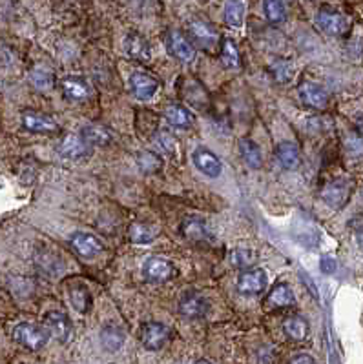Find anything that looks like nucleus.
<instances>
[{"instance_id": "393cba45", "label": "nucleus", "mask_w": 363, "mask_h": 364, "mask_svg": "<svg viewBox=\"0 0 363 364\" xmlns=\"http://www.w3.org/2000/svg\"><path fill=\"white\" fill-rule=\"evenodd\" d=\"M68 295H70V303L79 314H86L92 308V295L88 292L86 286L77 284V286H72L68 290Z\"/></svg>"}, {"instance_id": "aec40b11", "label": "nucleus", "mask_w": 363, "mask_h": 364, "mask_svg": "<svg viewBox=\"0 0 363 364\" xmlns=\"http://www.w3.org/2000/svg\"><path fill=\"white\" fill-rule=\"evenodd\" d=\"M62 91L64 97L70 101H86L92 95V86L84 79L79 77H68L62 81Z\"/></svg>"}, {"instance_id": "7c9ffc66", "label": "nucleus", "mask_w": 363, "mask_h": 364, "mask_svg": "<svg viewBox=\"0 0 363 364\" xmlns=\"http://www.w3.org/2000/svg\"><path fill=\"white\" fill-rule=\"evenodd\" d=\"M30 81L39 91H48L55 86V77H53L52 71L42 70V68H35L31 71Z\"/></svg>"}, {"instance_id": "9b49d317", "label": "nucleus", "mask_w": 363, "mask_h": 364, "mask_svg": "<svg viewBox=\"0 0 363 364\" xmlns=\"http://www.w3.org/2000/svg\"><path fill=\"white\" fill-rule=\"evenodd\" d=\"M46 326L50 335H53L59 343L64 344L72 339V323H70L68 315H64L62 312H50L46 315Z\"/></svg>"}, {"instance_id": "2f4dec72", "label": "nucleus", "mask_w": 363, "mask_h": 364, "mask_svg": "<svg viewBox=\"0 0 363 364\" xmlns=\"http://www.w3.org/2000/svg\"><path fill=\"white\" fill-rule=\"evenodd\" d=\"M257 261V252L252 248H237L230 253V263L235 268H248Z\"/></svg>"}, {"instance_id": "412c9836", "label": "nucleus", "mask_w": 363, "mask_h": 364, "mask_svg": "<svg viewBox=\"0 0 363 364\" xmlns=\"http://www.w3.org/2000/svg\"><path fill=\"white\" fill-rule=\"evenodd\" d=\"M124 341H126V334H124L123 328H119L115 324H108L101 330V344H103V348L106 352H119V350L123 348Z\"/></svg>"}, {"instance_id": "dca6fc26", "label": "nucleus", "mask_w": 363, "mask_h": 364, "mask_svg": "<svg viewBox=\"0 0 363 364\" xmlns=\"http://www.w3.org/2000/svg\"><path fill=\"white\" fill-rule=\"evenodd\" d=\"M72 246L73 250L84 259L95 257L97 253L103 252V244L97 237H93L90 233H75L72 237Z\"/></svg>"}, {"instance_id": "79ce46f5", "label": "nucleus", "mask_w": 363, "mask_h": 364, "mask_svg": "<svg viewBox=\"0 0 363 364\" xmlns=\"http://www.w3.org/2000/svg\"><path fill=\"white\" fill-rule=\"evenodd\" d=\"M195 364H210V363H206V361H199V363H195Z\"/></svg>"}, {"instance_id": "6e6552de", "label": "nucleus", "mask_w": 363, "mask_h": 364, "mask_svg": "<svg viewBox=\"0 0 363 364\" xmlns=\"http://www.w3.org/2000/svg\"><path fill=\"white\" fill-rule=\"evenodd\" d=\"M192 159H194L195 168H197L201 173H205L206 177L215 179L219 177L221 172H223V164H221V161L217 159V155L210 152V150H206V148H195Z\"/></svg>"}, {"instance_id": "f03ea898", "label": "nucleus", "mask_w": 363, "mask_h": 364, "mask_svg": "<svg viewBox=\"0 0 363 364\" xmlns=\"http://www.w3.org/2000/svg\"><path fill=\"white\" fill-rule=\"evenodd\" d=\"M351 182L345 181V179H336V181L328 182L327 186L322 190V199L323 203L327 206L334 208V210H340L347 204L349 197H351Z\"/></svg>"}, {"instance_id": "ea45409f", "label": "nucleus", "mask_w": 363, "mask_h": 364, "mask_svg": "<svg viewBox=\"0 0 363 364\" xmlns=\"http://www.w3.org/2000/svg\"><path fill=\"white\" fill-rule=\"evenodd\" d=\"M356 241H358V244L363 248V224H360V226L356 228Z\"/></svg>"}, {"instance_id": "6ab92c4d", "label": "nucleus", "mask_w": 363, "mask_h": 364, "mask_svg": "<svg viewBox=\"0 0 363 364\" xmlns=\"http://www.w3.org/2000/svg\"><path fill=\"white\" fill-rule=\"evenodd\" d=\"M296 303V297L292 294V290L286 284H277L272 288V292L268 294L265 301L266 310H283L288 308L292 304Z\"/></svg>"}, {"instance_id": "e433bc0d", "label": "nucleus", "mask_w": 363, "mask_h": 364, "mask_svg": "<svg viewBox=\"0 0 363 364\" xmlns=\"http://www.w3.org/2000/svg\"><path fill=\"white\" fill-rule=\"evenodd\" d=\"M155 142H157L159 150L166 155H174L175 150H177V141L170 133H159Z\"/></svg>"}, {"instance_id": "72a5a7b5", "label": "nucleus", "mask_w": 363, "mask_h": 364, "mask_svg": "<svg viewBox=\"0 0 363 364\" xmlns=\"http://www.w3.org/2000/svg\"><path fill=\"white\" fill-rule=\"evenodd\" d=\"M263 10H265V15L268 19V22H283L286 19V8L283 2H265L263 4Z\"/></svg>"}, {"instance_id": "7ed1b4c3", "label": "nucleus", "mask_w": 363, "mask_h": 364, "mask_svg": "<svg viewBox=\"0 0 363 364\" xmlns=\"http://www.w3.org/2000/svg\"><path fill=\"white\" fill-rule=\"evenodd\" d=\"M139 339L143 343V346L146 350L157 352L168 343L170 339V330L161 323H146L141 326V334Z\"/></svg>"}, {"instance_id": "58836bf2", "label": "nucleus", "mask_w": 363, "mask_h": 364, "mask_svg": "<svg viewBox=\"0 0 363 364\" xmlns=\"http://www.w3.org/2000/svg\"><path fill=\"white\" fill-rule=\"evenodd\" d=\"M288 364H314V359H312L311 355H307V354H297L292 357Z\"/></svg>"}, {"instance_id": "2eb2a0df", "label": "nucleus", "mask_w": 363, "mask_h": 364, "mask_svg": "<svg viewBox=\"0 0 363 364\" xmlns=\"http://www.w3.org/2000/svg\"><path fill=\"white\" fill-rule=\"evenodd\" d=\"M183 235L192 243H212L214 241V233L206 226L205 221L201 219H188L183 223Z\"/></svg>"}, {"instance_id": "a878e982", "label": "nucleus", "mask_w": 363, "mask_h": 364, "mask_svg": "<svg viewBox=\"0 0 363 364\" xmlns=\"http://www.w3.org/2000/svg\"><path fill=\"white\" fill-rule=\"evenodd\" d=\"M239 150H241V157L246 162V166L252 168V170H257L263 164V159H261V150L256 142L251 141V139H243L239 142Z\"/></svg>"}, {"instance_id": "20e7f679", "label": "nucleus", "mask_w": 363, "mask_h": 364, "mask_svg": "<svg viewBox=\"0 0 363 364\" xmlns=\"http://www.w3.org/2000/svg\"><path fill=\"white\" fill-rule=\"evenodd\" d=\"M316 26L327 35H343L349 30V21L336 11L320 10L316 13Z\"/></svg>"}, {"instance_id": "f8f14e48", "label": "nucleus", "mask_w": 363, "mask_h": 364, "mask_svg": "<svg viewBox=\"0 0 363 364\" xmlns=\"http://www.w3.org/2000/svg\"><path fill=\"white\" fill-rule=\"evenodd\" d=\"M143 273L150 283H164V281H168L172 277L174 268H172V264L166 259L150 257L143 264Z\"/></svg>"}, {"instance_id": "a211bd4d", "label": "nucleus", "mask_w": 363, "mask_h": 364, "mask_svg": "<svg viewBox=\"0 0 363 364\" xmlns=\"http://www.w3.org/2000/svg\"><path fill=\"white\" fill-rule=\"evenodd\" d=\"M183 97L186 99V102H188L190 106L197 108V110H206V106L210 104L208 91L201 86L199 82L190 81V79L184 81Z\"/></svg>"}, {"instance_id": "4c0bfd02", "label": "nucleus", "mask_w": 363, "mask_h": 364, "mask_svg": "<svg viewBox=\"0 0 363 364\" xmlns=\"http://www.w3.org/2000/svg\"><path fill=\"white\" fill-rule=\"evenodd\" d=\"M320 268H322L323 273H327V275H331V273L336 272V261H334L333 257H328V255H325V257H322Z\"/></svg>"}, {"instance_id": "c756f323", "label": "nucleus", "mask_w": 363, "mask_h": 364, "mask_svg": "<svg viewBox=\"0 0 363 364\" xmlns=\"http://www.w3.org/2000/svg\"><path fill=\"white\" fill-rule=\"evenodd\" d=\"M166 121L175 128H190L192 126V115H190L183 106H170L166 112H164Z\"/></svg>"}, {"instance_id": "473e14b6", "label": "nucleus", "mask_w": 363, "mask_h": 364, "mask_svg": "<svg viewBox=\"0 0 363 364\" xmlns=\"http://www.w3.org/2000/svg\"><path fill=\"white\" fill-rule=\"evenodd\" d=\"M221 61L225 64L226 68H239V51L235 48L234 41L226 39L221 44Z\"/></svg>"}, {"instance_id": "0eeeda50", "label": "nucleus", "mask_w": 363, "mask_h": 364, "mask_svg": "<svg viewBox=\"0 0 363 364\" xmlns=\"http://www.w3.org/2000/svg\"><path fill=\"white\" fill-rule=\"evenodd\" d=\"M130 88H132V93L137 97L139 101H150L159 91V82L155 81L154 77L148 75V73L135 71L130 77Z\"/></svg>"}, {"instance_id": "4468645a", "label": "nucleus", "mask_w": 363, "mask_h": 364, "mask_svg": "<svg viewBox=\"0 0 363 364\" xmlns=\"http://www.w3.org/2000/svg\"><path fill=\"white\" fill-rule=\"evenodd\" d=\"M300 97L307 106L314 110H323L328 104V93L314 82H303L300 86Z\"/></svg>"}, {"instance_id": "39448f33", "label": "nucleus", "mask_w": 363, "mask_h": 364, "mask_svg": "<svg viewBox=\"0 0 363 364\" xmlns=\"http://www.w3.org/2000/svg\"><path fill=\"white\" fill-rule=\"evenodd\" d=\"M266 273L263 270H246L237 277V290L243 295H259L266 288Z\"/></svg>"}, {"instance_id": "4be33fe9", "label": "nucleus", "mask_w": 363, "mask_h": 364, "mask_svg": "<svg viewBox=\"0 0 363 364\" xmlns=\"http://www.w3.org/2000/svg\"><path fill=\"white\" fill-rule=\"evenodd\" d=\"M188 31L195 41L199 42L201 46H206V48H208V46H214L215 42H217V39H219L214 26H210L208 22L205 21H192L188 24Z\"/></svg>"}, {"instance_id": "f257e3e1", "label": "nucleus", "mask_w": 363, "mask_h": 364, "mask_svg": "<svg viewBox=\"0 0 363 364\" xmlns=\"http://www.w3.org/2000/svg\"><path fill=\"white\" fill-rule=\"evenodd\" d=\"M13 339L24 346V348L37 352V350L44 348L50 341V332L44 326L33 323H21L17 324L13 330Z\"/></svg>"}, {"instance_id": "423d86ee", "label": "nucleus", "mask_w": 363, "mask_h": 364, "mask_svg": "<svg viewBox=\"0 0 363 364\" xmlns=\"http://www.w3.org/2000/svg\"><path fill=\"white\" fill-rule=\"evenodd\" d=\"M166 48L172 55L181 62H192L195 57L194 46L190 44L188 39L177 30H172L166 37Z\"/></svg>"}, {"instance_id": "9d476101", "label": "nucleus", "mask_w": 363, "mask_h": 364, "mask_svg": "<svg viewBox=\"0 0 363 364\" xmlns=\"http://www.w3.org/2000/svg\"><path fill=\"white\" fill-rule=\"evenodd\" d=\"M59 153L66 159H82L90 153V144L84 141L81 133H68L62 136L59 144Z\"/></svg>"}, {"instance_id": "b1692460", "label": "nucleus", "mask_w": 363, "mask_h": 364, "mask_svg": "<svg viewBox=\"0 0 363 364\" xmlns=\"http://www.w3.org/2000/svg\"><path fill=\"white\" fill-rule=\"evenodd\" d=\"M276 157L285 170H296L300 166V150L292 142H282L277 146Z\"/></svg>"}, {"instance_id": "c9c22d12", "label": "nucleus", "mask_w": 363, "mask_h": 364, "mask_svg": "<svg viewBox=\"0 0 363 364\" xmlns=\"http://www.w3.org/2000/svg\"><path fill=\"white\" fill-rule=\"evenodd\" d=\"M139 166L143 168L146 173H154L161 168V159L152 152H143L139 155Z\"/></svg>"}, {"instance_id": "bb28decb", "label": "nucleus", "mask_w": 363, "mask_h": 364, "mask_svg": "<svg viewBox=\"0 0 363 364\" xmlns=\"http://www.w3.org/2000/svg\"><path fill=\"white\" fill-rule=\"evenodd\" d=\"M283 330L292 341H303L308 335V323L300 315H294L283 323Z\"/></svg>"}, {"instance_id": "ddd939ff", "label": "nucleus", "mask_w": 363, "mask_h": 364, "mask_svg": "<svg viewBox=\"0 0 363 364\" xmlns=\"http://www.w3.org/2000/svg\"><path fill=\"white\" fill-rule=\"evenodd\" d=\"M181 315L188 318H199L208 312V301L203 295L190 292V294L183 295L179 303Z\"/></svg>"}, {"instance_id": "f704fd0d", "label": "nucleus", "mask_w": 363, "mask_h": 364, "mask_svg": "<svg viewBox=\"0 0 363 364\" xmlns=\"http://www.w3.org/2000/svg\"><path fill=\"white\" fill-rule=\"evenodd\" d=\"M271 70H272V75H274V79H276L277 82H282V84H285V82L291 81L292 75H294V71H292V64L288 61H283V59H279V61L274 62Z\"/></svg>"}, {"instance_id": "c85d7f7f", "label": "nucleus", "mask_w": 363, "mask_h": 364, "mask_svg": "<svg viewBox=\"0 0 363 364\" xmlns=\"http://www.w3.org/2000/svg\"><path fill=\"white\" fill-rule=\"evenodd\" d=\"M157 237V230L150 224H133L130 228V239L135 244H148Z\"/></svg>"}, {"instance_id": "37998d69", "label": "nucleus", "mask_w": 363, "mask_h": 364, "mask_svg": "<svg viewBox=\"0 0 363 364\" xmlns=\"http://www.w3.org/2000/svg\"><path fill=\"white\" fill-rule=\"evenodd\" d=\"M362 192H363V190H362Z\"/></svg>"}, {"instance_id": "cd10ccee", "label": "nucleus", "mask_w": 363, "mask_h": 364, "mask_svg": "<svg viewBox=\"0 0 363 364\" xmlns=\"http://www.w3.org/2000/svg\"><path fill=\"white\" fill-rule=\"evenodd\" d=\"M246 6L243 2H226L225 6V21L232 28H241L245 22Z\"/></svg>"}, {"instance_id": "a19ab883", "label": "nucleus", "mask_w": 363, "mask_h": 364, "mask_svg": "<svg viewBox=\"0 0 363 364\" xmlns=\"http://www.w3.org/2000/svg\"><path fill=\"white\" fill-rule=\"evenodd\" d=\"M360 130H362V133H363V119L360 121Z\"/></svg>"}, {"instance_id": "5701e85b", "label": "nucleus", "mask_w": 363, "mask_h": 364, "mask_svg": "<svg viewBox=\"0 0 363 364\" xmlns=\"http://www.w3.org/2000/svg\"><path fill=\"white\" fill-rule=\"evenodd\" d=\"M81 135L84 136V141L90 144V146H108L112 142V133L108 132L106 128L101 126V124H90V126L82 128Z\"/></svg>"}, {"instance_id": "f3484780", "label": "nucleus", "mask_w": 363, "mask_h": 364, "mask_svg": "<svg viewBox=\"0 0 363 364\" xmlns=\"http://www.w3.org/2000/svg\"><path fill=\"white\" fill-rule=\"evenodd\" d=\"M124 50L128 53L130 59L139 62H148L150 57H152V51H150V44L146 42L143 35L139 33H130L126 37V42H124Z\"/></svg>"}, {"instance_id": "1a4fd4ad", "label": "nucleus", "mask_w": 363, "mask_h": 364, "mask_svg": "<svg viewBox=\"0 0 363 364\" xmlns=\"http://www.w3.org/2000/svg\"><path fill=\"white\" fill-rule=\"evenodd\" d=\"M22 124L28 132L42 133V135H50V133L59 132V124L53 121L52 117L44 115L39 112H24L22 113Z\"/></svg>"}]
</instances>
